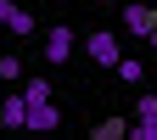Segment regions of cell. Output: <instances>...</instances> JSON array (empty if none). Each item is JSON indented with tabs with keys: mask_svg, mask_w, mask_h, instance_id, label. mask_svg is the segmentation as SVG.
<instances>
[{
	"mask_svg": "<svg viewBox=\"0 0 157 140\" xmlns=\"http://www.w3.org/2000/svg\"><path fill=\"white\" fill-rule=\"evenodd\" d=\"M129 134H135V140H157V95H140V101H135Z\"/></svg>",
	"mask_w": 157,
	"mask_h": 140,
	"instance_id": "obj_4",
	"label": "cell"
},
{
	"mask_svg": "<svg viewBox=\"0 0 157 140\" xmlns=\"http://www.w3.org/2000/svg\"><path fill=\"white\" fill-rule=\"evenodd\" d=\"M124 134H129L124 118H101V123H95V140H124Z\"/></svg>",
	"mask_w": 157,
	"mask_h": 140,
	"instance_id": "obj_9",
	"label": "cell"
},
{
	"mask_svg": "<svg viewBox=\"0 0 157 140\" xmlns=\"http://www.w3.org/2000/svg\"><path fill=\"white\" fill-rule=\"evenodd\" d=\"M23 101H28V107L51 101V78H23Z\"/></svg>",
	"mask_w": 157,
	"mask_h": 140,
	"instance_id": "obj_8",
	"label": "cell"
},
{
	"mask_svg": "<svg viewBox=\"0 0 157 140\" xmlns=\"http://www.w3.org/2000/svg\"><path fill=\"white\" fill-rule=\"evenodd\" d=\"M146 45H151V51H157V28H151V39H146Z\"/></svg>",
	"mask_w": 157,
	"mask_h": 140,
	"instance_id": "obj_12",
	"label": "cell"
},
{
	"mask_svg": "<svg viewBox=\"0 0 157 140\" xmlns=\"http://www.w3.org/2000/svg\"><path fill=\"white\" fill-rule=\"evenodd\" d=\"M23 56H0V78H6V84H23Z\"/></svg>",
	"mask_w": 157,
	"mask_h": 140,
	"instance_id": "obj_10",
	"label": "cell"
},
{
	"mask_svg": "<svg viewBox=\"0 0 157 140\" xmlns=\"http://www.w3.org/2000/svg\"><path fill=\"white\" fill-rule=\"evenodd\" d=\"M45 62L51 67H67L73 62V23H51L45 28Z\"/></svg>",
	"mask_w": 157,
	"mask_h": 140,
	"instance_id": "obj_1",
	"label": "cell"
},
{
	"mask_svg": "<svg viewBox=\"0 0 157 140\" xmlns=\"http://www.w3.org/2000/svg\"><path fill=\"white\" fill-rule=\"evenodd\" d=\"M84 51H90L95 67H118V62H124V51H118V34H112V28H95V34L84 39Z\"/></svg>",
	"mask_w": 157,
	"mask_h": 140,
	"instance_id": "obj_2",
	"label": "cell"
},
{
	"mask_svg": "<svg viewBox=\"0 0 157 140\" xmlns=\"http://www.w3.org/2000/svg\"><path fill=\"white\" fill-rule=\"evenodd\" d=\"M118 28H124V34H135V39H151L157 11H151V6H124V11H118Z\"/></svg>",
	"mask_w": 157,
	"mask_h": 140,
	"instance_id": "obj_3",
	"label": "cell"
},
{
	"mask_svg": "<svg viewBox=\"0 0 157 140\" xmlns=\"http://www.w3.org/2000/svg\"><path fill=\"white\" fill-rule=\"evenodd\" d=\"M56 123H62L56 101H39V107H28V129H56Z\"/></svg>",
	"mask_w": 157,
	"mask_h": 140,
	"instance_id": "obj_7",
	"label": "cell"
},
{
	"mask_svg": "<svg viewBox=\"0 0 157 140\" xmlns=\"http://www.w3.org/2000/svg\"><path fill=\"white\" fill-rule=\"evenodd\" d=\"M0 28H6V34H17V39H28L39 23H34L23 6H17V0H0Z\"/></svg>",
	"mask_w": 157,
	"mask_h": 140,
	"instance_id": "obj_5",
	"label": "cell"
},
{
	"mask_svg": "<svg viewBox=\"0 0 157 140\" xmlns=\"http://www.w3.org/2000/svg\"><path fill=\"white\" fill-rule=\"evenodd\" d=\"M112 73L124 78V84H140V73H146V62H135V56H124V62H118Z\"/></svg>",
	"mask_w": 157,
	"mask_h": 140,
	"instance_id": "obj_11",
	"label": "cell"
},
{
	"mask_svg": "<svg viewBox=\"0 0 157 140\" xmlns=\"http://www.w3.org/2000/svg\"><path fill=\"white\" fill-rule=\"evenodd\" d=\"M0 129H28V101H23V90L0 101Z\"/></svg>",
	"mask_w": 157,
	"mask_h": 140,
	"instance_id": "obj_6",
	"label": "cell"
}]
</instances>
